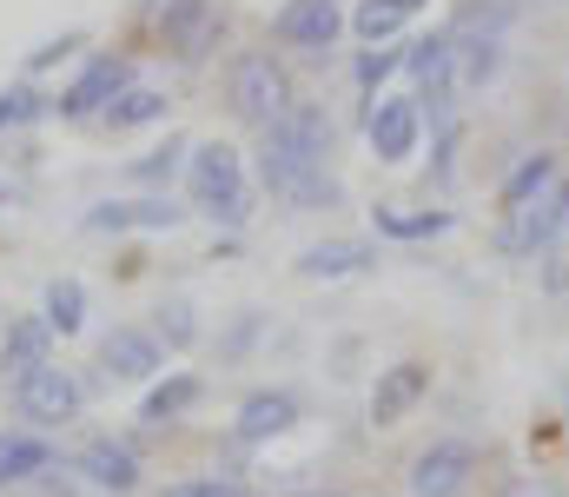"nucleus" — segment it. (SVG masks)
I'll return each mask as SVG.
<instances>
[{
  "mask_svg": "<svg viewBox=\"0 0 569 497\" xmlns=\"http://www.w3.org/2000/svg\"><path fill=\"white\" fill-rule=\"evenodd\" d=\"M284 33H291V40H331V33H338L331 0H298V7L284 13Z\"/></svg>",
  "mask_w": 569,
  "mask_h": 497,
  "instance_id": "6e6552de",
  "label": "nucleus"
},
{
  "mask_svg": "<svg viewBox=\"0 0 569 497\" xmlns=\"http://www.w3.org/2000/svg\"><path fill=\"white\" fill-rule=\"evenodd\" d=\"M199 192L212 199V206H226V212H239V166H232V153H206L199 160Z\"/></svg>",
  "mask_w": 569,
  "mask_h": 497,
  "instance_id": "423d86ee",
  "label": "nucleus"
},
{
  "mask_svg": "<svg viewBox=\"0 0 569 497\" xmlns=\"http://www.w3.org/2000/svg\"><path fill=\"white\" fill-rule=\"evenodd\" d=\"M425 385H430L425 365H398V371H385V378H378V398H371V418H378V425L405 418V411L425 398Z\"/></svg>",
  "mask_w": 569,
  "mask_h": 497,
  "instance_id": "7ed1b4c3",
  "label": "nucleus"
},
{
  "mask_svg": "<svg viewBox=\"0 0 569 497\" xmlns=\"http://www.w3.org/2000/svg\"><path fill=\"white\" fill-rule=\"evenodd\" d=\"M385 219V232H398V239H425V232H443L450 219L443 212H378Z\"/></svg>",
  "mask_w": 569,
  "mask_h": 497,
  "instance_id": "9d476101",
  "label": "nucleus"
},
{
  "mask_svg": "<svg viewBox=\"0 0 569 497\" xmlns=\"http://www.w3.org/2000/svg\"><path fill=\"white\" fill-rule=\"evenodd\" d=\"M470 478H477V451H470L463 438L430 445L425 458L411 465V491H418V497H457Z\"/></svg>",
  "mask_w": 569,
  "mask_h": 497,
  "instance_id": "f257e3e1",
  "label": "nucleus"
},
{
  "mask_svg": "<svg viewBox=\"0 0 569 497\" xmlns=\"http://www.w3.org/2000/svg\"><path fill=\"white\" fill-rule=\"evenodd\" d=\"M411 67H418L425 87H443V80H450V40H425V47L411 53Z\"/></svg>",
  "mask_w": 569,
  "mask_h": 497,
  "instance_id": "1a4fd4ad",
  "label": "nucleus"
},
{
  "mask_svg": "<svg viewBox=\"0 0 569 497\" xmlns=\"http://www.w3.org/2000/svg\"><path fill=\"white\" fill-rule=\"evenodd\" d=\"M557 232H569V186L557 192Z\"/></svg>",
  "mask_w": 569,
  "mask_h": 497,
  "instance_id": "4468645a",
  "label": "nucleus"
},
{
  "mask_svg": "<svg viewBox=\"0 0 569 497\" xmlns=\"http://www.w3.org/2000/svg\"><path fill=\"white\" fill-rule=\"evenodd\" d=\"M351 266H365V246H318V252H305V272H351Z\"/></svg>",
  "mask_w": 569,
  "mask_h": 497,
  "instance_id": "9b49d317",
  "label": "nucleus"
},
{
  "mask_svg": "<svg viewBox=\"0 0 569 497\" xmlns=\"http://www.w3.org/2000/svg\"><path fill=\"white\" fill-rule=\"evenodd\" d=\"M279 107H284V73L272 60H246V67H239V113L272 120Z\"/></svg>",
  "mask_w": 569,
  "mask_h": 497,
  "instance_id": "f03ea898",
  "label": "nucleus"
},
{
  "mask_svg": "<svg viewBox=\"0 0 569 497\" xmlns=\"http://www.w3.org/2000/svg\"><path fill=\"white\" fill-rule=\"evenodd\" d=\"M550 232H557V206H517V212L497 226V246H503V252H537Z\"/></svg>",
  "mask_w": 569,
  "mask_h": 497,
  "instance_id": "39448f33",
  "label": "nucleus"
},
{
  "mask_svg": "<svg viewBox=\"0 0 569 497\" xmlns=\"http://www.w3.org/2000/svg\"><path fill=\"white\" fill-rule=\"evenodd\" d=\"M284 418H291V405H284V398H252V405H246V431H252V438L279 431Z\"/></svg>",
  "mask_w": 569,
  "mask_h": 497,
  "instance_id": "f8f14e48",
  "label": "nucleus"
},
{
  "mask_svg": "<svg viewBox=\"0 0 569 497\" xmlns=\"http://www.w3.org/2000/svg\"><path fill=\"white\" fill-rule=\"evenodd\" d=\"M371 140H378V153H385V160H405V153L418 147V107H411V100H391V107H378V120H371Z\"/></svg>",
  "mask_w": 569,
  "mask_h": 497,
  "instance_id": "20e7f679",
  "label": "nucleus"
},
{
  "mask_svg": "<svg viewBox=\"0 0 569 497\" xmlns=\"http://www.w3.org/2000/svg\"><path fill=\"white\" fill-rule=\"evenodd\" d=\"M550 179H557V160H550V153L523 160L517 172H510V179H503V206H510V212H517V206H530V199H537V192H543Z\"/></svg>",
  "mask_w": 569,
  "mask_h": 497,
  "instance_id": "0eeeda50",
  "label": "nucleus"
},
{
  "mask_svg": "<svg viewBox=\"0 0 569 497\" xmlns=\"http://www.w3.org/2000/svg\"><path fill=\"white\" fill-rule=\"evenodd\" d=\"M398 20H405V7H391V0H371V7L358 13V33H365V40H385Z\"/></svg>",
  "mask_w": 569,
  "mask_h": 497,
  "instance_id": "ddd939ff",
  "label": "nucleus"
},
{
  "mask_svg": "<svg viewBox=\"0 0 569 497\" xmlns=\"http://www.w3.org/2000/svg\"><path fill=\"white\" fill-rule=\"evenodd\" d=\"M391 7H405V13H411V7H418V0H391Z\"/></svg>",
  "mask_w": 569,
  "mask_h": 497,
  "instance_id": "2eb2a0df",
  "label": "nucleus"
}]
</instances>
